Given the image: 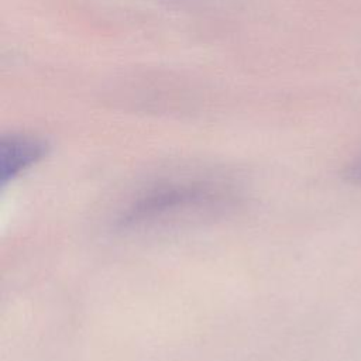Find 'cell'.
Listing matches in <instances>:
<instances>
[{"label":"cell","instance_id":"obj_1","mask_svg":"<svg viewBox=\"0 0 361 361\" xmlns=\"http://www.w3.org/2000/svg\"><path fill=\"white\" fill-rule=\"evenodd\" d=\"M212 197V192L207 186L197 185H180L168 186L159 190H154L151 195L142 197L127 214L128 221H141L147 217H155L159 213L173 210L178 207H186L197 202H204Z\"/></svg>","mask_w":361,"mask_h":361},{"label":"cell","instance_id":"obj_2","mask_svg":"<svg viewBox=\"0 0 361 361\" xmlns=\"http://www.w3.org/2000/svg\"><path fill=\"white\" fill-rule=\"evenodd\" d=\"M48 145L37 137L13 134L0 142V176L4 183L47 154Z\"/></svg>","mask_w":361,"mask_h":361},{"label":"cell","instance_id":"obj_3","mask_svg":"<svg viewBox=\"0 0 361 361\" xmlns=\"http://www.w3.org/2000/svg\"><path fill=\"white\" fill-rule=\"evenodd\" d=\"M345 176L350 179V182L361 185V158L350 165Z\"/></svg>","mask_w":361,"mask_h":361}]
</instances>
